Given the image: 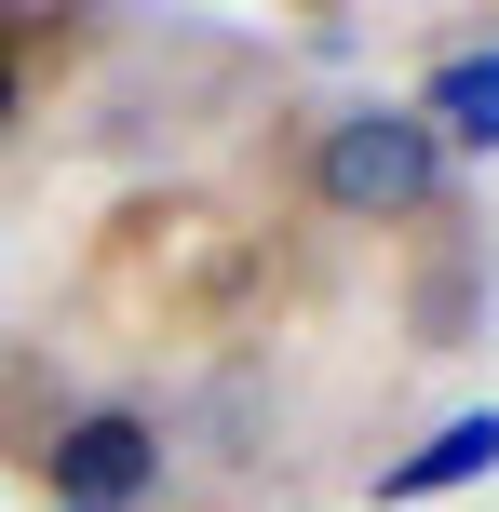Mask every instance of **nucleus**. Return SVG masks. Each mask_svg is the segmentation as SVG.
<instances>
[{"label":"nucleus","instance_id":"obj_2","mask_svg":"<svg viewBox=\"0 0 499 512\" xmlns=\"http://www.w3.org/2000/svg\"><path fill=\"white\" fill-rule=\"evenodd\" d=\"M27 459H41L54 512H149L176 445H162V418H135V405H68L41 445H27Z\"/></svg>","mask_w":499,"mask_h":512},{"label":"nucleus","instance_id":"obj_5","mask_svg":"<svg viewBox=\"0 0 499 512\" xmlns=\"http://www.w3.org/2000/svg\"><path fill=\"white\" fill-rule=\"evenodd\" d=\"M14 122H27V54L0 41V135H14Z\"/></svg>","mask_w":499,"mask_h":512},{"label":"nucleus","instance_id":"obj_3","mask_svg":"<svg viewBox=\"0 0 499 512\" xmlns=\"http://www.w3.org/2000/svg\"><path fill=\"white\" fill-rule=\"evenodd\" d=\"M405 108L432 122V149H446V162H459V149H499V41L446 54V68H432V81H419Z\"/></svg>","mask_w":499,"mask_h":512},{"label":"nucleus","instance_id":"obj_4","mask_svg":"<svg viewBox=\"0 0 499 512\" xmlns=\"http://www.w3.org/2000/svg\"><path fill=\"white\" fill-rule=\"evenodd\" d=\"M473 472H499V405H473V418H446L432 445H405L392 472H378V499H446V486H473Z\"/></svg>","mask_w":499,"mask_h":512},{"label":"nucleus","instance_id":"obj_1","mask_svg":"<svg viewBox=\"0 0 499 512\" xmlns=\"http://www.w3.org/2000/svg\"><path fill=\"white\" fill-rule=\"evenodd\" d=\"M311 203L351 216V230H419V216L446 203V149H432V122H419L405 95L338 108V122L311 135Z\"/></svg>","mask_w":499,"mask_h":512}]
</instances>
